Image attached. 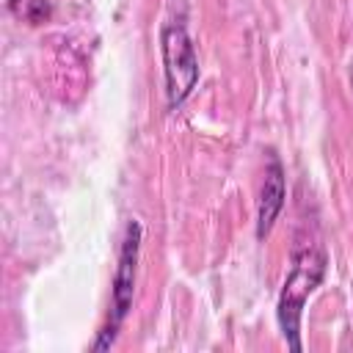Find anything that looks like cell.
<instances>
[{
    "mask_svg": "<svg viewBox=\"0 0 353 353\" xmlns=\"http://www.w3.org/2000/svg\"><path fill=\"white\" fill-rule=\"evenodd\" d=\"M325 276V251L320 245H306L301 251H295L292 256V268L284 279L281 295H279V306H276V317H279V328L287 339V345L298 353L303 347L301 342V314L303 306L309 301V295L317 290V284Z\"/></svg>",
    "mask_w": 353,
    "mask_h": 353,
    "instance_id": "6da1fadb",
    "label": "cell"
},
{
    "mask_svg": "<svg viewBox=\"0 0 353 353\" xmlns=\"http://www.w3.org/2000/svg\"><path fill=\"white\" fill-rule=\"evenodd\" d=\"M163 47V72H165V97L168 108H176L188 99L199 80V58L190 41V33L182 19H174L160 33Z\"/></svg>",
    "mask_w": 353,
    "mask_h": 353,
    "instance_id": "7a4b0ae2",
    "label": "cell"
},
{
    "mask_svg": "<svg viewBox=\"0 0 353 353\" xmlns=\"http://www.w3.org/2000/svg\"><path fill=\"white\" fill-rule=\"evenodd\" d=\"M284 199H287L284 168H281L279 154L270 152L268 168H265V182H262V193H259V207H256V237L259 240L273 229V223H276V218H279V212L284 207Z\"/></svg>",
    "mask_w": 353,
    "mask_h": 353,
    "instance_id": "277c9868",
    "label": "cell"
},
{
    "mask_svg": "<svg viewBox=\"0 0 353 353\" xmlns=\"http://www.w3.org/2000/svg\"><path fill=\"white\" fill-rule=\"evenodd\" d=\"M8 8L17 19H25L30 25H39L50 17L52 0H8Z\"/></svg>",
    "mask_w": 353,
    "mask_h": 353,
    "instance_id": "5b68a950",
    "label": "cell"
},
{
    "mask_svg": "<svg viewBox=\"0 0 353 353\" xmlns=\"http://www.w3.org/2000/svg\"><path fill=\"white\" fill-rule=\"evenodd\" d=\"M138 251H141V223L130 221L124 240H121V254H119V265H116V276H113V292H110V320L108 325L99 331L97 339V350H105L113 345L119 325L124 323L130 306H132V290H135V265H138Z\"/></svg>",
    "mask_w": 353,
    "mask_h": 353,
    "instance_id": "3957f363",
    "label": "cell"
}]
</instances>
